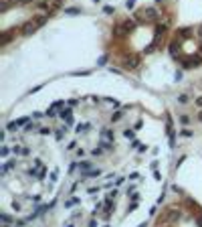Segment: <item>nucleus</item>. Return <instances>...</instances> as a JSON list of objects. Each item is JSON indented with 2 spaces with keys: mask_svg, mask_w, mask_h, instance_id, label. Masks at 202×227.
Wrapping results in <instances>:
<instances>
[{
  "mask_svg": "<svg viewBox=\"0 0 202 227\" xmlns=\"http://www.w3.org/2000/svg\"><path fill=\"white\" fill-rule=\"evenodd\" d=\"M59 118H63L67 126H73V110H71V105H69V108L59 110Z\"/></svg>",
  "mask_w": 202,
  "mask_h": 227,
  "instance_id": "obj_1",
  "label": "nucleus"
},
{
  "mask_svg": "<svg viewBox=\"0 0 202 227\" xmlns=\"http://www.w3.org/2000/svg\"><path fill=\"white\" fill-rule=\"evenodd\" d=\"M166 134L170 138V146L174 148V128H172V120L170 118H166Z\"/></svg>",
  "mask_w": 202,
  "mask_h": 227,
  "instance_id": "obj_2",
  "label": "nucleus"
},
{
  "mask_svg": "<svg viewBox=\"0 0 202 227\" xmlns=\"http://www.w3.org/2000/svg\"><path fill=\"white\" fill-rule=\"evenodd\" d=\"M16 164H18V160H6V162H4V166H2V170H0V173H2V175H6V173H8V170H12V168H14V166H16Z\"/></svg>",
  "mask_w": 202,
  "mask_h": 227,
  "instance_id": "obj_3",
  "label": "nucleus"
},
{
  "mask_svg": "<svg viewBox=\"0 0 202 227\" xmlns=\"http://www.w3.org/2000/svg\"><path fill=\"white\" fill-rule=\"evenodd\" d=\"M101 138H103V140H111V142H113V140H115V134H113V130L103 128V130H101Z\"/></svg>",
  "mask_w": 202,
  "mask_h": 227,
  "instance_id": "obj_4",
  "label": "nucleus"
},
{
  "mask_svg": "<svg viewBox=\"0 0 202 227\" xmlns=\"http://www.w3.org/2000/svg\"><path fill=\"white\" fill-rule=\"evenodd\" d=\"M93 168V164L89 162V160H83V162H79V170H81V175L83 173H87V170H91Z\"/></svg>",
  "mask_w": 202,
  "mask_h": 227,
  "instance_id": "obj_5",
  "label": "nucleus"
},
{
  "mask_svg": "<svg viewBox=\"0 0 202 227\" xmlns=\"http://www.w3.org/2000/svg\"><path fill=\"white\" fill-rule=\"evenodd\" d=\"M18 128H20V126H18V122H16V120H14V122H8V126H6V130H8V132H12V134H14V132H18Z\"/></svg>",
  "mask_w": 202,
  "mask_h": 227,
  "instance_id": "obj_6",
  "label": "nucleus"
},
{
  "mask_svg": "<svg viewBox=\"0 0 202 227\" xmlns=\"http://www.w3.org/2000/svg\"><path fill=\"white\" fill-rule=\"evenodd\" d=\"M65 134H67V128H59V130H55V138H57L59 142L65 138Z\"/></svg>",
  "mask_w": 202,
  "mask_h": 227,
  "instance_id": "obj_7",
  "label": "nucleus"
},
{
  "mask_svg": "<svg viewBox=\"0 0 202 227\" xmlns=\"http://www.w3.org/2000/svg\"><path fill=\"white\" fill-rule=\"evenodd\" d=\"M87 130H91V124H79L77 126V134H85Z\"/></svg>",
  "mask_w": 202,
  "mask_h": 227,
  "instance_id": "obj_8",
  "label": "nucleus"
},
{
  "mask_svg": "<svg viewBox=\"0 0 202 227\" xmlns=\"http://www.w3.org/2000/svg\"><path fill=\"white\" fill-rule=\"evenodd\" d=\"M99 144H101L105 150H113V142H111V140H103V138H101V142H99Z\"/></svg>",
  "mask_w": 202,
  "mask_h": 227,
  "instance_id": "obj_9",
  "label": "nucleus"
},
{
  "mask_svg": "<svg viewBox=\"0 0 202 227\" xmlns=\"http://www.w3.org/2000/svg\"><path fill=\"white\" fill-rule=\"evenodd\" d=\"M37 130H39L37 124H31V122H28V124L24 126V132H26V134H28V132H37Z\"/></svg>",
  "mask_w": 202,
  "mask_h": 227,
  "instance_id": "obj_10",
  "label": "nucleus"
},
{
  "mask_svg": "<svg viewBox=\"0 0 202 227\" xmlns=\"http://www.w3.org/2000/svg\"><path fill=\"white\" fill-rule=\"evenodd\" d=\"M10 150H12V148H10V146H6V144H4V146H2V148H0V156H2V158H6V156H8V154H10Z\"/></svg>",
  "mask_w": 202,
  "mask_h": 227,
  "instance_id": "obj_11",
  "label": "nucleus"
},
{
  "mask_svg": "<svg viewBox=\"0 0 202 227\" xmlns=\"http://www.w3.org/2000/svg\"><path fill=\"white\" fill-rule=\"evenodd\" d=\"M0 221H2V223H6V225H12V223H14V221H12V217H8L6 213H2V215H0Z\"/></svg>",
  "mask_w": 202,
  "mask_h": 227,
  "instance_id": "obj_12",
  "label": "nucleus"
},
{
  "mask_svg": "<svg viewBox=\"0 0 202 227\" xmlns=\"http://www.w3.org/2000/svg\"><path fill=\"white\" fill-rule=\"evenodd\" d=\"M57 112H59V110H57V108H53V105H51V108H49V110H47V114H44V116H49V118H57Z\"/></svg>",
  "mask_w": 202,
  "mask_h": 227,
  "instance_id": "obj_13",
  "label": "nucleus"
},
{
  "mask_svg": "<svg viewBox=\"0 0 202 227\" xmlns=\"http://www.w3.org/2000/svg\"><path fill=\"white\" fill-rule=\"evenodd\" d=\"M180 124H182V126H188V124H190V116H188V114H182V116H180Z\"/></svg>",
  "mask_w": 202,
  "mask_h": 227,
  "instance_id": "obj_14",
  "label": "nucleus"
},
{
  "mask_svg": "<svg viewBox=\"0 0 202 227\" xmlns=\"http://www.w3.org/2000/svg\"><path fill=\"white\" fill-rule=\"evenodd\" d=\"M31 118H33V116H24V118H20V120H16V122H18V126L22 128V126H26V124L31 122Z\"/></svg>",
  "mask_w": 202,
  "mask_h": 227,
  "instance_id": "obj_15",
  "label": "nucleus"
},
{
  "mask_svg": "<svg viewBox=\"0 0 202 227\" xmlns=\"http://www.w3.org/2000/svg\"><path fill=\"white\" fill-rule=\"evenodd\" d=\"M121 118H123V114H121V112H115V114H111V122H113V124H115V122H119Z\"/></svg>",
  "mask_w": 202,
  "mask_h": 227,
  "instance_id": "obj_16",
  "label": "nucleus"
},
{
  "mask_svg": "<svg viewBox=\"0 0 202 227\" xmlns=\"http://www.w3.org/2000/svg\"><path fill=\"white\" fill-rule=\"evenodd\" d=\"M123 136L127 138V140H133V136H135V132H133V130H129V128H127V130H123Z\"/></svg>",
  "mask_w": 202,
  "mask_h": 227,
  "instance_id": "obj_17",
  "label": "nucleus"
},
{
  "mask_svg": "<svg viewBox=\"0 0 202 227\" xmlns=\"http://www.w3.org/2000/svg\"><path fill=\"white\" fill-rule=\"evenodd\" d=\"M188 101H190V99H188V95H186V93L178 95V103H182V105H184V103H188Z\"/></svg>",
  "mask_w": 202,
  "mask_h": 227,
  "instance_id": "obj_18",
  "label": "nucleus"
},
{
  "mask_svg": "<svg viewBox=\"0 0 202 227\" xmlns=\"http://www.w3.org/2000/svg\"><path fill=\"white\" fill-rule=\"evenodd\" d=\"M77 203H79V197H73V199L65 201V207H71V205H77Z\"/></svg>",
  "mask_w": 202,
  "mask_h": 227,
  "instance_id": "obj_19",
  "label": "nucleus"
},
{
  "mask_svg": "<svg viewBox=\"0 0 202 227\" xmlns=\"http://www.w3.org/2000/svg\"><path fill=\"white\" fill-rule=\"evenodd\" d=\"M192 134H194V132H192V130H188V128H184V130L180 132V136H182V138H190Z\"/></svg>",
  "mask_w": 202,
  "mask_h": 227,
  "instance_id": "obj_20",
  "label": "nucleus"
},
{
  "mask_svg": "<svg viewBox=\"0 0 202 227\" xmlns=\"http://www.w3.org/2000/svg\"><path fill=\"white\" fill-rule=\"evenodd\" d=\"M103 150H105V148H103V146L99 144V146H97V148L93 150V156H101V154H103Z\"/></svg>",
  "mask_w": 202,
  "mask_h": 227,
  "instance_id": "obj_21",
  "label": "nucleus"
},
{
  "mask_svg": "<svg viewBox=\"0 0 202 227\" xmlns=\"http://www.w3.org/2000/svg\"><path fill=\"white\" fill-rule=\"evenodd\" d=\"M103 12H105V14H113V12H115V8H113V6H105V8H103Z\"/></svg>",
  "mask_w": 202,
  "mask_h": 227,
  "instance_id": "obj_22",
  "label": "nucleus"
},
{
  "mask_svg": "<svg viewBox=\"0 0 202 227\" xmlns=\"http://www.w3.org/2000/svg\"><path fill=\"white\" fill-rule=\"evenodd\" d=\"M133 6H135V0H127V2H125V8H127V10H131Z\"/></svg>",
  "mask_w": 202,
  "mask_h": 227,
  "instance_id": "obj_23",
  "label": "nucleus"
},
{
  "mask_svg": "<svg viewBox=\"0 0 202 227\" xmlns=\"http://www.w3.org/2000/svg\"><path fill=\"white\" fill-rule=\"evenodd\" d=\"M39 132H40V134H42V136H49V134H51L53 130H51V128H40Z\"/></svg>",
  "mask_w": 202,
  "mask_h": 227,
  "instance_id": "obj_24",
  "label": "nucleus"
},
{
  "mask_svg": "<svg viewBox=\"0 0 202 227\" xmlns=\"http://www.w3.org/2000/svg\"><path fill=\"white\" fill-rule=\"evenodd\" d=\"M12 152L14 154H22V146H12Z\"/></svg>",
  "mask_w": 202,
  "mask_h": 227,
  "instance_id": "obj_25",
  "label": "nucleus"
},
{
  "mask_svg": "<svg viewBox=\"0 0 202 227\" xmlns=\"http://www.w3.org/2000/svg\"><path fill=\"white\" fill-rule=\"evenodd\" d=\"M127 197H129L131 201H140V195H137V193H131V195H127Z\"/></svg>",
  "mask_w": 202,
  "mask_h": 227,
  "instance_id": "obj_26",
  "label": "nucleus"
},
{
  "mask_svg": "<svg viewBox=\"0 0 202 227\" xmlns=\"http://www.w3.org/2000/svg\"><path fill=\"white\" fill-rule=\"evenodd\" d=\"M67 103H69V105H71V108H75V105H77V103H79V99H69V101H67Z\"/></svg>",
  "mask_w": 202,
  "mask_h": 227,
  "instance_id": "obj_27",
  "label": "nucleus"
},
{
  "mask_svg": "<svg viewBox=\"0 0 202 227\" xmlns=\"http://www.w3.org/2000/svg\"><path fill=\"white\" fill-rule=\"evenodd\" d=\"M57 181V170H53V173H51V182H55Z\"/></svg>",
  "mask_w": 202,
  "mask_h": 227,
  "instance_id": "obj_28",
  "label": "nucleus"
},
{
  "mask_svg": "<svg viewBox=\"0 0 202 227\" xmlns=\"http://www.w3.org/2000/svg\"><path fill=\"white\" fill-rule=\"evenodd\" d=\"M14 225H18V227H22V225H26V221H24V219H20V221H14Z\"/></svg>",
  "mask_w": 202,
  "mask_h": 227,
  "instance_id": "obj_29",
  "label": "nucleus"
},
{
  "mask_svg": "<svg viewBox=\"0 0 202 227\" xmlns=\"http://www.w3.org/2000/svg\"><path fill=\"white\" fill-rule=\"evenodd\" d=\"M33 118H35V120H40V118H42V114H40V112H35V114H33Z\"/></svg>",
  "mask_w": 202,
  "mask_h": 227,
  "instance_id": "obj_30",
  "label": "nucleus"
},
{
  "mask_svg": "<svg viewBox=\"0 0 202 227\" xmlns=\"http://www.w3.org/2000/svg\"><path fill=\"white\" fill-rule=\"evenodd\" d=\"M140 146H142V144H140L137 140H133V142H131V148H140Z\"/></svg>",
  "mask_w": 202,
  "mask_h": 227,
  "instance_id": "obj_31",
  "label": "nucleus"
},
{
  "mask_svg": "<svg viewBox=\"0 0 202 227\" xmlns=\"http://www.w3.org/2000/svg\"><path fill=\"white\" fill-rule=\"evenodd\" d=\"M12 207H14V211H20V203H16V201H14V203H12Z\"/></svg>",
  "mask_w": 202,
  "mask_h": 227,
  "instance_id": "obj_32",
  "label": "nucleus"
},
{
  "mask_svg": "<svg viewBox=\"0 0 202 227\" xmlns=\"http://www.w3.org/2000/svg\"><path fill=\"white\" fill-rule=\"evenodd\" d=\"M196 105H198V108H202V95H200V97H196Z\"/></svg>",
  "mask_w": 202,
  "mask_h": 227,
  "instance_id": "obj_33",
  "label": "nucleus"
},
{
  "mask_svg": "<svg viewBox=\"0 0 202 227\" xmlns=\"http://www.w3.org/2000/svg\"><path fill=\"white\" fill-rule=\"evenodd\" d=\"M123 182H125V179H123V177H119V179L115 181V184H123Z\"/></svg>",
  "mask_w": 202,
  "mask_h": 227,
  "instance_id": "obj_34",
  "label": "nucleus"
},
{
  "mask_svg": "<svg viewBox=\"0 0 202 227\" xmlns=\"http://www.w3.org/2000/svg\"><path fill=\"white\" fill-rule=\"evenodd\" d=\"M196 120H198V122H200V124H202V110H200V112H198V116H196Z\"/></svg>",
  "mask_w": 202,
  "mask_h": 227,
  "instance_id": "obj_35",
  "label": "nucleus"
},
{
  "mask_svg": "<svg viewBox=\"0 0 202 227\" xmlns=\"http://www.w3.org/2000/svg\"><path fill=\"white\" fill-rule=\"evenodd\" d=\"M89 227H97V223H95V221H91V223H89Z\"/></svg>",
  "mask_w": 202,
  "mask_h": 227,
  "instance_id": "obj_36",
  "label": "nucleus"
},
{
  "mask_svg": "<svg viewBox=\"0 0 202 227\" xmlns=\"http://www.w3.org/2000/svg\"><path fill=\"white\" fill-rule=\"evenodd\" d=\"M93 2H97V4H99V2H101V0H93Z\"/></svg>",
  "mask_w": 202,
  "mask_h": 227,
  "instance_id": "obj_37",
  "label": "nucleus"
},
{
  "mask_svg": "<svg viewBox=\"0 0 202 227\" xmlns=\"http://www.w3.org/2000/svg\"><path fill=\"white\" fill-rule=\"evenodd\" d=\"M156 2H158V4H160V2H162V0H156Z\"/></svg>",
  "mask_w": 202,
  "mask_h": 227,
  "instance_id": "obj_38",
  "label": "nucleus"
},
{
  "mask_svg": "<svg viewBox=\"0 0 202 227\" xmlns=\"http://www.w3.org/2000/svg\"><path fill=\"white\" fill-rule=\"evenodd\" d=\"M67 227H73V225H71V223H69V225H67Z\"/></svg>",
  "mask_w": 202,
  "mask_h": 227,
  "instance_id": "obj_39",
  "label": "nucleus"
}]
</instances>
